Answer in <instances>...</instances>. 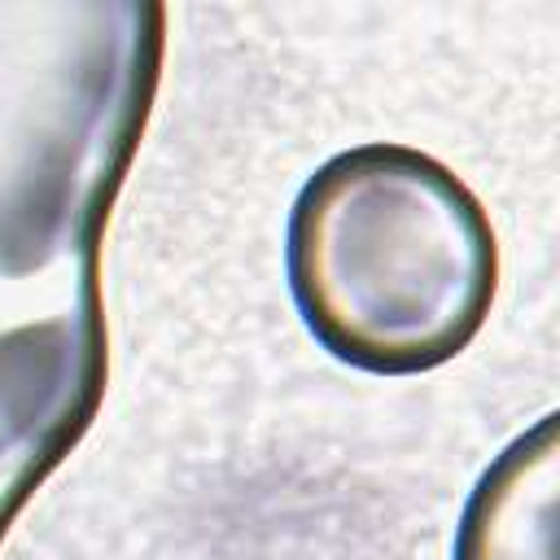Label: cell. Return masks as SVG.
<instances>
[{"instance_id": "3", "label": "cell", "mask_w": 560, "mask_h": 560, "mask_svg": "<svg viewBox=\"0 0 560 560\" xmlns=\"http://www.w3.org/2000/svg\"><path fill=\"white\" fill-rule=\"evenodd\" d=\"M455 560H556V416H542L481 472Z\"/></svg>"}, {"instance_id": "1", "label": "cell", "mask_w": 560, "mask_h": 560, "mask_svg": "<svg viewBox=\"0 0 560 560\" xmlns=\"http://www.w3.org/2000/svg\"><path fill=\"white\" fill-rule=\"evenodd\" d=\"M162 61L158 0H0V542L105 402L101 249Z\"/></svg>"}, {"instance_id": "2", "label": "cell", "mask_w": 560, "mask_h": 560, "mask_svg": "<svg viewBox=\"0 0 560 560\" xmlns=\"http://www.w3.org/2000/svg\"><path fill=\"white\" fill-rule=\"evenodd\" d=\"M284 271L306 332L372 376L451 363L499 289V241L481 197L411 144H354L298 192Z\"/></svg>"}]
</instances>
